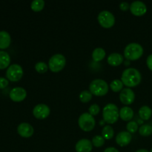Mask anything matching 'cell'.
Returning <instances> with one entry per match:
<instances>
[{
    "label": "cell",
    "mask_w": 152,
    "mask_h": 152,
    "mask_svg": "<svg viewBox=\"0 0 152 152\" xmlns=\"http://www.w3.org/2000/svg\"><path fill=\"white\" fill-rule=\"evenodd\" d=\"M142 76L137 69L129 68L124 70L122 74L121 81L128 87H135L141 83Z\"/></svg>",
    "instance_id": "obj_1"
},
{
    "label": "cell",
    "mask_w": 152,
    "mask_h": 152,
    "mask_svg": "<svg viewBox=\"0 0 152 152\" xmlns=\"http://www.w3.org/2000/svg\"><path fill=\"white\" fill-rule=\"evenodd\" d=\"M102 117L104 120L108 124L116 123L120 117V111L118 107L114 103H108L102 110Z\"/></svg>",
    "instance_id": "obj_2"
},
{
    "label": "cell",
    "mask_w": 152,
    "mask_h": 152,
    "mask_svg": "<svg viewBox=\"0 0 152 152\" xmlns=\"http://www.w3.org/2000/svg\"><path fill=\"white\" fill-rule=\"evenodd\" d=\"M143 54V48L136 42L128 45L124 49V56L128 60H137Z\"/></svg>",
    "instance_id": "obj_3"
},
{
    "label": "cell",
    "mask_w": 152,
    "mask_h": 152,
    "mask_svg": "<svg viewBox=\"0 0 152 152\" xmlns=\"http://www.w3.org/2000/svg\"><path fill=\"white\" fill-rule=\"evenodd\" d=\"M89 91L95 96H104L108 91V85L105 80L96 79L89 85Z\"/></svg>",
    "instance_id": "obj_4"
},
{
    "label": "cell",
    "mask_w": 152,
    "mask_h": 152,
    "mask_svg": "<svg viewBox=\"0 0 152 152\" xmlns=\"http://www.w3.org/2000/svg\"><path fill=\"white\" fill-rule=\"evenodd\" d=\"M66 64V59L65 56L61 53H56L50 58L48 62V67L50 71L56 73L62 71Z\"/></svg>",
    "instance_id": "obj_5"
},
{
    "label": "cell",
    "mask_w": 152,
    "mask_h": 152,
    "mask_svg": "<svg viewBox=\"0 0 152 152\" xmlns=\"http://www.w3.org/2000/svg\"><path fill=\"white\" fill-rule=\"evenodd\" d=\"M78 124L80 129L85 132H91L94 128L96 122H95L94 116L89 113H83L80 115L78 120Z\"/></svg>",
    "instance_id": "obj_6"
},
{
    "label": "cell",
    "mask_w": 152,
    "mask_h": 152,
    "mask_svg": "<svg viewBox=\"0 0 152 152\" xmlns=\"http://www.w3.org/2000/svg\"><path fill=\"white\" fill-rule=\"evenodd\" d=\"M23 76V69L21 65L13 64L10 65L6 71V77L10 81L17 82L22 79Z\"/></svg>",
    "instance_id": "obj_7"
},
{
    "label": "cell",
    "mask_w": 152,
    "mask_h": 152,
    "mask_svg": "<svg viewBox=\"0 0 152 152\" xmlns=\"http://www.w3.org/2000/svg\"><path fill=\"white\" fill-rule=\"evenodd\" d=\"M98 21L101 26L105 28H111L115 23V17L111 12L102 10L98 15Z\"/></svg>",
    "instance_id": "obj_8"
},
{
    "label": "cell",
    "mask_w": 152,
    "mask_h": 152,
    "mask_svg": "<svg viewBox=\"0 0 152 152\" xmlns=\"http://www.w3.org/2000/svg\"><path fill=\"white\" fill-rule=\"evenodd\" d=\"M50 113V108L45 104H38L33 109V114L39 120H44L47 118Z\"/></svg>",
    "instance_id": "obj_9"
},
{
    "label": "cell",
    "mask_w": 152,
    "mask_h": 152,
    "mask_svg": "<svg viewBox=\"0 0 152 152\" xmlns=\"http://www.w3.org/2000/svg\"><path fill=\"white\" fill-rule=\"evenodd\" d=\"M120 99L125 105H130L133 103L135 99V94L129 88H123L120 91Z\"/></svg>",
    "instance_id": "obj_10"
},
{
    "label": "cell",
    "mask_w": 152,
    "mask_h": 152,
    "mask_svg": "<svg viewBox=\"0 0 152 152\" xmlns=\"http://www.w3.org/2000/svg\"><path fill=\"white\" fill-rule=\"evenodd\" d=\"M10 98L14 102H22L25 99L27 92L25 88L22 87H16L11 89L9 94Z\"/></svg>",
    "instance_id": "obj_11"
},
{
    "label": "cell",
    "mask_w": 152,
    "mask_h": 152,
    "mask_svg": "<svg viewBox=\"0 0 152 152\" xmlns=\"http://www.w3.org/2000/svg\"><path fill=\"white\" fill-rule=\"evenodd\" d=\"M130 10L135 16H142L147 11V7L144 2L141 1H134L131 4Z\"/></svg>",
    "instance_id": "obj_12"
},
{
    "label": "cell",
    "mask_w": 152,
    "mask_h": 152,
    "mask_svg": "<svg viewBox=\"0 0 152 152\" xmlns=\"http://www.w3.org/2000/svg\"><path fill=\"white\" fill-rule=\"evenodd\" d=\"M17 132L21 137L25 138L31 137L34 133V129L31 124L28 123H22L18 126Z\"/></svg>",
    "instance_id": "obj_13"
},
{
    "label": "cell",
    "mask_w": 152,
    "mask_h": 152,
    "mask_svg": "<svg viewBox=\"0 0 152 152\" xmlns=\"http://www.w3.org/2000/svg\"><path fill=\"white\" fill-rule=\"evenodd\" d=\"M93 148L91 141L88 139H82L77 142L75 149L77 152H91Z\"/></svg>",
    "instance_id": "obj_14"
},
{
    "label": "cell",
    "mask_w": 152,
    "mask_h": 152,
    "mask_svg": "<svg viewBox=\"0 0 152 152\" xmlns=\"http://www.w3.org/2000/svg\"><path fill=\"white\" fill-rule=\"evenodd\" d=\"M132 137L129 132H121L117 134L116 137V142L120 146H126L131 142Z\"/></svg>",
    "instance_id": "obj_15"
},
{
    "label": "cell",
    "mask_w": 152,
    "mask_h": 152,
    "mask_svg": "<svg viewBox=\"0 0 152 152\" xmlns=\"http://www.w3.org/2000/svg\"><path fill=\"white\" fill-rule=\"evenodd\" d=\"M124 60V57L122 54L119 53H112L108 56L107 61L109 65L112 66H118L122 64Z\"/></svg>",
    "instance_id": "obj_16"
},
{
    "label": "cell",
    "mask_w": 152,
    "mask_h": 152,
    "mask_svg": "<svg viewBox=\"0 0 152 152\" xmlns=\"http://www.w3.org/2000/svg\"><path fill=\"white\" fill-rule=\"evenodd\" d=\"M11 42L10 36L7 31H0V49H5L10 46Z\"/></svg>",
    "instance_id": "obj_17"
},
{
    "label": "cell",
    "mask_w": 152,
    "mask_h": 152,
    "mask_svg": "<svg viewBox=\"0 0 152 152\" xmlns=\"http://www.w3.org/2000/svg\"><path fill=\"white\" fill-rule=\"evenodd\" d=\"M120 117L124 121H130L134 117V111L130 107H123L120 110Z\"/></svg>",
    "instance_id": "obj_18"
},
{
    "label": "cell",
    "mask_w": 152,
    "mask_h": 152,
    "mask_svg": "<svg viewBox=\"0 0 152 152\" xmlns=\"http://www.w3.org/2000/svg\"><path fill=\"white\" fill-rule=\"evenodd\" d=\"M10 57L7 52L0 50V69H4L10 65Z\"/></svg>",
    "instance_id": "obj_19"
},
{
    "label": "cell",
    "mask_w": 152,
    "mask_h": 152,
    "mask_svg": "<svg viewBox=\"0 0 152 152\" xmlns=\"http://www.w3.org/2000/svg\"><path fill=\"white\" fill-rule=\"evenodd\" d=\"M105 50L102 48H96L93 50L92 58L95 62H99L105 58Z\"/></svg>",
    "instance_id": "obj_20"
},
{
    "label": "cell",
    "mask_w": 152,
    "mask_h": 152,
    "mask_svg": "<svg viewBox=\"0 0 152 152\" xmlns=\"http://www.w3.org/2000/svg\"><path fill=\"white\" fill-rule=\"evenodd\" d=\"M139 115L143 120H148L152 115V110L148 105H143L139 110Z\"/></svg>",
    "instance_id": "obj_21"
},
{
    "label": "cell",
    "mask_w": 152,
    "mask_h": 152,
    "mask_svg": "<svg viewBox=\"0 0 152 152\" xmlns=\"http://www.w3.org/2000/svg\"><path fill=\"white\" fill-rule=\"evenodd\" d=\"M114 129L109 125L104 126L102 130V136L105 138V140H111L114 137Z\"/></svg>",
    "instance_id": "obj_22"
},
{
    "label": "cell",
    "mask_w": 152,
    "mask_h": 152,
    "mask_svg": "<svg viewBox=\"0 0 152 152\" xmlns=\"http://www.w3.org/2000/svg\"><path fill=\"white\" fill-rule=\"evenodd\" d=\"M45 7L44 0H34L31 2V7L34 11L39 12L42 10Z\"/></svg>",
    "instance_id": "obj_23"
},
{
    "label": "cell",
    "mask_w": 152,
    "mask_h": 152,
    "mask_svg": "<svg viewBox=\"0 0 152 152\" xmlns=\"http://www.w3.org/2000/svg\"><path fill=\"white\" fill-rule=\"evenodd\" d=\"M140 134L143 137H148L152 134V126L150 125H142L139 129Z\"/></svg>",
    "instance_id": "obj_24"
},
{
    "label": "cell",
    "mask_w": 152,
    "mask_h": 152,
    "mask_svg": "<svg viewBox=\"0 0 152 152\" xmlns=\"http://www.w3.org/2000/svg\"><path fill=\"white\" fill-rule=\"evenodd\" d=\"M111 89L114 92L121 91L123 89V83L120 80H114L110 84Z\"/></svg>",
    "instance_id": "obj_25"
},
{
    "label": "cell",
    "mask_w": 152,
    "mask_h": 152,
    "mask_svg": "<svg viewBox=\"0 0 152 152\" xmlns=\"http://www.w3.org/2000/svg\"><path fill=\"white\" fill-rule=\"evenodd\" d=\"M92 95L93 94L91 93L90 91H83L80 94V101L83 102H88L92 99Z\"/></svg>",
    "instance_id": "obj_26"
},
{
    "label": "cell",
    "mask_w": 152,
    "mask_h": 152,
    "mask_svg": "<svg viewBox=\"0 0 152 152\" xmlns=\"http://www.w3.org/2000/svg\"><path fill=\"white\" fill-rule=\"evenodd\" d=\"M105 138L102 136H100V135H96L93 137L92 139V144L93 145H94L95 147H101L105 144Z\"/></svg>",
    "instance_id": "obj_27"
},
{
    "label": "cell",
    "mask_w": 152,
    "mask_h": 152,
    "mask_svg": "<svg viewBox=\"0 0 152 152\" xmlns=\"http://www.w3.org/2000/svg\"><path fill=\"white\" fill-rule=\"evenodd\" d=\"M48 65L44 62H39L35 65V69L39 74H44L48 71Z\"/></svg>",
    "instance_id": "obj_28"
},
{
    "label": "cell",
    "mask_w": 152,
    "mask_h": 152,
    "mask_svg": "<svg viewBox=\"0 0 152 152\" xmlns=\"http://www.w3.org/2000/svg\"><path fill=\"white\" fill-rule=\"evenodd\" d=\"M126 129L129 133H135L138 130V124L134 121H130L126 126Z\"/></svg>",
    "instance_id": "obj_29"
},
{
    "label": "cell",
    "mask_w": 152,
    "mask_h": 152,
    "mask_svg": "<svg viewBox=\"0 0 152 152\" xmlns=\"http://www.w3.org/2000/svg\"><path fill=\"white\" fill-rule=\"evenodd\" d=\"M99 111H100V108H99V105H97V104H93V105L89 107V114H91L92 116L97 115L99 113Z\"/></svg>",
    "instance_id": "obj_30"
},
{
    "label": "cell",
    "mask_w": 152,
    "mask_h": 152,
    "mask_svg": "<svg viewBox=\"0 0 152 152\" xmlns=\"http://www.w3.org/2000/svg\"><path fill=\"white\" fill-rule=\"evenodd\" d=\"M9 84L8 80L4 77H0V89L5 88Z\"/></svg>",
    "instance_id": "obj_31"
},
{
    "label": "cell",
    "mask_w": 152,
    "mask_h": 152,
    "mask_svg": "<svg viewBox=\"0 0 152 152\" xmlns=\"http://www.w3.org/2000/svg\"><path fill=\"white\" fill-rule=\"evenodd\" d=\"M130 5L131 4H129L127 1H122L120 4V8L123 11H126L130 9Z\"/></svg>",
    "instance_id": "obj_32"
},
{
    "label": "cell",
    "mask_w": 152,
    "mask_h": 152,
    "mask_svg": "<svg viewBox=\"0 0 152 152\" xmlns=\"http://www.w3.org/2000/svg\"><path fill=\"white\" fill-rule=\"evenodd\" d=\"M146 64L147 65H148V68H149L151 71H152V54H150L149 56L147 57Z\"/></svg>",
    "instance_id": "obj_33"
},
{
    "label": "cell",
    "mask_w": 152,
    "mask_h": 152,
    "mask_svg": "<svg viewBox=\"0 0 152 152\" xmlns=\"http://www.w3.org/2000/svg\"><path fill=\"white\" fill-rule=\"evenodd\" d=\"M104 152H119V151L114 147H108V148H105Z\"/></svg>",
    "instance_id": "obj_34"
},
{
    "label": "cell",
    "mask_w": 152,
    "mask_h": 152,
    "mask_svg": "<svg viewBox=\"0 0 152 152\" xmlns=\"http://www.w3.org/2000/svg\"><path fill=\"white\" fill-rule=\"evenodd\" d=\"M135 152H149V151H148V150L143 149V148H142V149H139V150H137V151H136Z\"/></svg>",
    "instance_id": "obj_35"
},
{
    "label": "cell",
    "mask_w": 152,
    "mask_h": 152,
    "mask_svg": "<svg viewBox=\"0 0 152 152\" xmlns=\"http://www.w3.org/2000/svg\"><path fill=\"white\" fill-rule=\"evenodd\" d=\"M151 152H152V148H151Z\"/></svg>",
    "instance_id": "obj_36"
}]
</instances>
